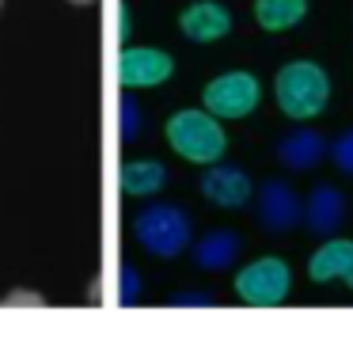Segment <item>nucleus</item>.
Wrapping results in <instances>:
<instances>
[{"mask_svg": "<svg viewBox=\"0 0 353 346\" xmlns=\"http://www.w3.org/2000/svg\"><path fill=\"white\" fill-rule=\"evenodd\" d=\"M274 95H277V107L289 118L307 122V118L323 115V107H327L330 77L315 61H289L274 80Z\"/></svg>", "mask_w": 353, "mask_h": 346, "instance_id": "f257e3e1", "label": "nucleus"}, {"mask_svg": "<svg viewBox=\"0 0 353 346\" xmlns=\"http://www.w3.org/2000/svg\"><path fill=\"white\" fill-rule=\"evenodd\" d=\"M133 240L156 259H179L190 247V213L168 202H152L133 217Z\"/></svg>", "mask_w": 353, "mask_h": 346, "instance_id": "f03ea898", "label": "nucleus"}, {"mask_svg": "<svg viewBox=\"0 0 353 346\" xmlns=\"http://www.w3.org/2000/svg\"><path fill=\"white\" fill-rule=\"evenodd\" d=\"M163 133H168V145L190 164H216L228 148L221 118H213L209 110H175Z\"/></svg>", "mask_w": 353, "mask_h": 346, "instance_id": "7ed1b4c3", "label": "nucleus"}, {"mask_svg": "<svg viewBox=\"0 0 353 346\" xmlns=\"http://www.w3.org/2000/svg\"><path fill=\"white\" fill-rule=\"evenodd\" d=\"M289 285H292L289 262L277 259V255H262L236 274V297L251 308H277L289 297Z\"/></svg>", "mask_w": 353, "mask_h": 346, "instance_id": "20e7f679", "label": "nucleus"}, {"mask_svg": "<svg viewBox=\"0 0 353 346\" xmlns=\"http://www.w3.org/2000/svg\"><path fill=\"white\" fill-rule=\"evenodd\" d=\"M262 99V84L254 73L247 69H232V73H221L205 84L201 92V103L213 118H247Z\"/></svg>", "mask_w": 353, "mask_h": 346, "instance_id": "39448f33", "label": "nucleus"}, {"mask_svg": "<svg viewBox=\"0 0 353 346\" xmlns=\"http://www.w3.org/2000/svg\"><path fill=\"white\" fill-rule=\"evenodd\" d=\"M175 73V61L171 54L152 46H130L118 54V84L125 92H137V88H156Z\"/></svg>", "mask_w": 353, "mask_h": 346, "instance_id": "423d86ee", "label": "nucleus"}, {"mask_svg": "<svg viewBox=\"0 0 353 346\" xmlns=\"http://www.w3.org/2000/svg\"><path fill=\"white\" fill-rule=\"evenodd\" d=\"M254 209H259V224L266 232H274V236H285V232H292L300 224V198L296 191H292L285 179H266V183L259 186V202H254Z\"/></svg>", "mask_w": 353, "mask_h": 346, "instance_id": "0eeeda50", "label": "nucleus"}, {"mask_svg": "<svg viewBox=\"0 0 353 346\" xmlns=\"http://www.w3.org/2000/svg\"><path fill=\"white\" fill-rule=\"evenodd\" d=\"M201 194H205L213 206L221 209H243L254 198V186L247 179L243 168L236 164H205V175H201Z\"/></svg>", "mask_w": 353, "mask_h": 346, "instance_id": "6e6552de", "label": "nucleus"}, {"mask_svg": "<svg viewBox=\"0 0 353 346\" xmlns=\"http://www.w3.org/2000/svg\"><path fill=\"white\" fill-rule=\"evenodd\" d=\"M300 221L307 224V232H315V236H334L338 229L345 224V198L338 186L330 183H315L312 194H307L304 209H300Z\"/></svg>", "mask_w": 353, "mask_h": 346, "instance_id": "1a4fd4ad", "label": "nucleus"}, {"mask_svg": "<svg viewBox=\"0 0 353 346\" xmlns=\"http://www.w3.org/2000/svg\"><path fill=\"white\" fill-rule=\"evenodd\" d=\"M179 27L190 42H216L232 31V12L216 0H194L179 16Z\"/></svg>", "mask_w": 353, "mask_h": 346, "instance_id": "9d476101", "label": "nucleus"}, {"mask_svg": "<svg viewBox=\"0 0 353 346\" xmlns=\"http://www.w3.org/2000/svg\"><path fill=\"white\" fill-rule=\"evenodd\" d=\"M307 278L312 282H345L353 289V240H334L327 236L323 247L307 262Z\"/></svg>", "mask_w": 353, "mask_h": 346, "instance_id": "9b49d317", "label": "nucleus"}, {"mask_svg": "<svg viewBox=\"0 0 353 346\" xmlns=\"http://www.w3.org/2000/svg\"><path fill=\"white\" fill-rule=\"evenodd\" d=\"M274 153L289 171H307L327 156V141H323L315 130H292V133H285V137L277 141Z\"/></svg>", "mask_w": 353, "mask_h": 346, "instance_id": "f8f14e48", "label": "nucleus"}, {"mask_svg": "<svg viewBox=\"0 0 353 346\" xmlns=\"http://www.w3.org/2000/svg\"><path fill=\"white\" fill-rule=\"evenodd\" d=\"M239 251H243L239 232L213 229V232H205V236L194 244V262H198V270H228L232 262L239 259Z\"/></svg>", "mask_w": 353, "mask_h": 346, "instance_id": "ddd939ff", "label": "nucleus"}, {"mask_svg": "<svg viewBox=\"0 0 353 346\" xmlns=\"http://www.w3.org/2000/svg\"><path fill=\"white\" fill-rule=\"evenodd\" d=\"M168 183V168L160 160H125L118 168V186L133 198H148V194H160Z\"/></svg>", "mask_w": 353, "mask_h": 346, "instance_id": "4468645a", "label": "nucleus"}, {"mask_svg": "<svg viewBox=\"0 0 353 346\" xmlns=\"http://www.w3.org/2000/svg\"><path fill=\"white\" fill-rule=\"evenodd\" d=\"M307 16V0H254V19L262 31H289Z\"/></svg>", "mask_w": 353, "mask_h": 346, "instance_id": "2eb2a0df", "label": "nucleus"}, {"mask_svg": "<svg viewBox=\"0 0 353 346\" xmlns=\"http://www.w3.org/2000/svg\"><path fill=\"white\" fill-rule=\"evenodd\" d=\"M137 133H141V103L130 92H122V99H118V137L130 145V141H137Z\"/></svg>", "mask_w": 353, "mask_h": 346, "instance_id": "dca6fc26", "label": "nucleus"}, {"mask_svg": "<svg viewBox=\"0 0 353 346\" xmlns=\"http://www.w3.org/2000/svg\"><path fill=\"white\" fill-rule=\"evenodd\" d=\"M137 297H141V274H137V267L122 262L118 267V300L122 305H137Z\"/></svg>", "mask_w": 353, "mask_h": 346, "instance_id": "f3484780", "label": "nucleus"}, {"mask_svg": "<svg viewBox=\"0 0 353 346\" xmlns=\"http://www.w3.org/2000/svg\"><path fill=\"white\" fill-rule=\"evenodd\" d=\"M330 156H334V168L353 179V130H345L342 137L330 145Z\"/></svg>", "mask_w": 353, "mask_h": 346, "instance_id": "a211bd4d", "label": "nucleus"}, {"mask_svg": "<svg viewBox=\"0 0 353 346\" xmlns=\"http://www.w3.org/2000/svg\"><path fill=\"white\" fill-rule=\"evenodd\" d=\"M171 308H216V297L213 293H175L168 297Z\"/></svg>", "mask_w": 353, "mask_h": 346, "instance_id": "6ab92c4d", "label": "nucleus"}, {"mask_svg": "<svg viewBox=\"0 0 353 346\" xmlns=\"http://www.w3.org/2000/svg\"><path fill=\"white\" fill-rule=\"evenodd\" d=\"M0 305H4V308H12V305H31V308H39V305H42V297H39V293L19 289V293H12V297H4Z\"/></svg>", "mask_w": 353, "mask_h": 346, "instance_id": "aec40b11", "label": "nucleus"}, {"mask_svg": "<svg viewBox=\"0 0 353 346\" xmlns=\"http://www.w3.org/2000/svg\"><path fill=\"white\" fill-rule=\"evenodd\" d=\"M118 31H122V42L130 39V8L125 4H118Z\"/></svg>", "mask_w": 353, "mask_h": 346, "instance_id": "412c9836", "label": "nucleus"}, {"mask_svg": "<svg viewBox=\"0 0 353 346\" xmlns=\"http://www.w3.org/2000/svg\"><path fill=\"white\" fill-rule=\"evenodd\" d=\"M69 4H95V0H69Z\"/></svg>", "mask_w": 353, "mask_h": 346, "instance_id": "4be33fe9", "label": "nucleus"}, {"mask_svg": "<svg viewBox=\"0 0 353 346\" xmlns=\"http://www.w3.org/2000/svg\"><path fill=\"white\" fill-rule=\"evenodd\" d=\"M0 8H4V0H0Z\"/></svg>", "mask_w": 353, "mask_h": 346, "instance_id": "5701e85b", "label": "nucleus"}]
</instances>
